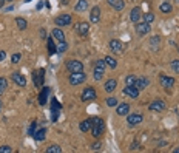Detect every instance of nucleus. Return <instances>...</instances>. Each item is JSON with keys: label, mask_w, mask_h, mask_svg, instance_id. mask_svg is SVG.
Segmentation results:
<instances>
[{"label": "nucleus", "mask_w": 179, "mask_h": 153, "mask_svg": "<svg viewBox=\"0 0 179 153\" xmlns=\"http://www.w3.org/2000/svg\"><path fill=\"white\" fill-rule=\"evenodd\" d=\"M62 2H65V3H66V2H68V0H62Z\"/></svg>", "instance_id": "nucleus-51"}, {"label": "nucleus", "mask_w": 179, "mask_h": 153, "mask_svg": "<svg viewBox=\"0 0 179 153\" xmlns=\"http://www.w3.org/2000/svg\"><path fill=\"white\" fill-rule=\"evenodd\" d=\"M46 153H62V148L59 145H50L46 148Z\"/></svg>", "instance_id": "nucleus-33"}, {"label": "nucleus", "mask_w": 179, "mask_h": 153, "mask_svg": "<svg viewBox=\"0 0 179 153\" xmlns=\"http://www.w3.org/2000/svg\"><path fill=\"white\" fill-rule=\"evenodd\" d=\"M150 85V81L147 79V77H137L136 79V82H134V87L141 91V90H144V88H147Z\"/></svg>", "instance_id": "nucleus-16"}, {"label": "nucleus", "mask_w": 179, "mask_h": 153, "mask_svg": "<svg viewBox=\"0 0 179 153\" xmlns=\"http://www.w3.org/2000/svg\"><path fill=\"white\" fill-rule=\"evenodd\" d=\"M107 105L108 107H117V97H107Z\"/></svg>", "instance_id": "nucleus-36"}, {"label": "nucleus", "mask_w": 179, "mask_h": 153, "mask_svg": "<svg viewBox=\"0 0 179 153\" xmlns=\"http://www.w3.org/2000/svg\"><path fill=\"white\" fill-rule=\"evenodd\" d=\"M76 31L82 36V37H85V36H88V31H90V23H86V22H80V23H77L76 27Z\"/></svg>", "instance_id": "nucleus-9"}, {"label": "nucleus", "mask_w": 179, "mask_h": 153, "mask_svg": "<svg viewBox=\"0 0 179 153\" xmlns=\"http://www.w3.org/2000/svg\"><path fill=\"white\" fill-rule=\"evenodd\" d=\"M34 131H36V122H33V124L30 125V128H28V134H30V136H33V134H34Z\"/></svg>", "instance_id": "nucleus-41"}, {"label": "nucleus", "mask_w": 179, "mask_h": 153, "mask_svg": "<svg viewBox=\"0 0 179 153\" xmlns=\"http://www.w3.org/2000/svg\"><path fill=\"white\" fill-rule=\"evenodd\" d=\"M51 36H53L54 39H57L59 42H63V40H65V34H63V31H62L59 27L53 30V34H51Z\"/></svg>", "instance_id": "nucleus-23"}, {"label": "nucleus", "mask_w": 179, "mask_h": 153, "mask_svg": "<svg viewBox=\"0 0 179 153\" xmlns=\"http://www.w3.org/2000/svg\"><path fill=\"white\" fill-rule=\"evenodd\" d=\"M6 2H11V0H6Z\"/></svg>", "instance_id": "nucleus-52"}, {"label": "nucleus", "mask_w": 179, "mask_h": 153, "mask_svg": "<svg viewBox=\"0 0 179 153\" xmlns=\"http://www.w3.org/2000/svg\"><path fill=\"white\" fill-rule=\"evenodd\" d=\"M45 134H46V130H45V128H39V130L34 131L33 138H34L36 141H43V139H45Z\"/></svg>", "instance_id": "nucleus-24"}, {"label": "nucleus", "mask_w": 179, "mask_h": 153, "mask_svg": "<svg viewBox=\"0 0 179 153\" xmlns=\"http://www.w3.org/2000/svg\"><path fill=\"white\" fill-rule=\"evenodd\" d=\"M161 85L162 87H165V88H171L174 84H176V81L173 79V77H168V76H161Z\"/></svg>", "instance_id": "nucleus-17"}, {"label": "nucleus", "mask_w": 179, "mask_h": 153, "mask_svg": "<svg viewBox=\"0 0 179 153\" xmlns=\"http://www.w3.org/2000/svg\"><path fill=\"white\" fill-rule=\"evenodd\" d=\"M54 23H56L59 28H62V27H68V25L71 23V16H70V14H60V16L56 17Z\"/></svg>", "instance_id": "nucleus-4"}, {"label": "nucleus", "mask_w": 179, "mask_h": 153, "mask_svg": "<svg viewBox=\"0 0 179 153\" xmlns=\"http://www.w3.org/2000/svg\"><path fill=\"white\" fill-rule=\"evenodd\" d=\"M124 94H127V96L131 97V99H137V97H139V90H137L134 85H125Z\"/></svg>", "instance_id": "nucleus-8"}, {"label": "nucleus", "mask_w": 179, "mask_h": 153, "mask_svg": "<svg viewBox=\"0 0 179 153\" xmlns=\"http://www.w3.org/2000/svg\"><path fill=\"white\" fill-rule=\"evenodd\" d=\"M105 62H107V65H108L110 68H113V70L117 67V60H116L113 56H107V57H105Z\"/></svg>", "instance_id": "nucleus-27"}, {"label": "nucleus", "mask_w": 179, "mask_h": 153, "mask_svg": "<svg viewBox=\"0 0 179 153\" xmlns=\"http://www.w3.org/2000/svg\"><path fill=\"white\" fill-rule=\"evenodd\" d=\"M173 153H179V147H177V148H174V150H173Z\"/></svg>", "instance_id": "nucleus-50"}, {"label": "nucleus", "mask_w": 179, "mask_h": 153, "mask_svg": "<svg viewBox=\"0 0 179 153\" xmlns=\"http://www.w3.org/2000/svg\"><path fill=\"white\" fill-rule=\"evenodd\" d=\"M104 71H105V70L94 67V79H96V81H101V79L104 77Z\"/></svg>", "instance_id": "nucleus-30"}, {"label": "nucleus", "mask_w": 179, "mask_h": 153, "mask_svg": "<svg viewBox=\"0 0 179 153\" xmlns=\"http://www.w3.org/2000/svg\"><path fill=\"white\" fill-rule=\"evenodd\" d=\"M110 50L114 54H122L124 53V43L117 39H113V40H110Z\"/></svg>", "instance_id": "nucleus-7"}, {"label": "nucleus", "mask_w": 179, "mask_h": 153, "mask_svg": "<svg viewBox=\"0 0 179 153\" xmlns=\"http://www.w3.org/2000/svg\"><path fill=\"white\" fill-rule=\"evenodd\" d=\"M150 30H151V25L147 23V22H137V23H136V33H137L139 36H145V34H148Z\"/></svg>", "instance_id": "nucleus-6"}, {"label": "nucleus", "mask_w": 179, "mask_h": 153, "mask_svg": "<svg viewBox=\"0 0 179 153\" xmlns=\"http://www.w3.org/2000/svg\"><path fill=\"white\" fill-rule=\"evenodd\" d=\"M20 57H22V56H20V53H16V54H13V57H11V62H13V64H17V62L20 60Z\"/></svg>", "instance_id": "nucleus-39"}, {"label": "nucleus", "mask_w": 179, "mask_h": 153, "mask_svg": "<svg viewBox=\"0 0 179 153\" xmlns=\"http://www.w3.org/2000/svg\"><path fill=\"white\" fill-rule=\"evenodd\" d=\"M6 87H8V81H6V77H0V94H2V93L6 90Z\"/></svg>", "instance_id": "nucleus-32"}, {"label": "nucleus", "mask_w": 179, "mask_h": 153, "mask_svg": "<svg viewBox=\"0 0 179 153\" xmlns=\"http://www.w3.org/2000/svg\"><path fill=\"white\" fill-rule=\"evenodd\" d=\"M94 67H97V68H102V70H105V67H107V62H105V59L102 60V59H99V60H96V65Z\"/></svg>", "instance_id": "nucleus-38"}, {"label": "nucleus", "mask_w": 179, "mask_h": 153, "mask_svg": "<svg viewBox=\"0 0 179 153\" xmlns=\"http://www.w3.org/2000/svg\"><path fill=\"white\" fill-rule=\"evenodd\" d=\"M136 76L134 74H130V76H127L125 77V85H134V82H136Z\"/></svg>", "instance_id": "nucleus-34"}, {"label": "nucleus", "mask_w": 179, "mask_h": 153, "mask_svg": "<svg viewBox=\"0 0 179 153\" xmlns=\"http://www.w3.org/2000/svg\"><path fill=\"white\" fill-rule=\"evenodd\" d=\"M148 108H150L151 111H164V110L167 108V105H165L164 101H154V102H151V104L148 105Z\"/></svg>", "instance_id": "nucleus-12"}, {"label": "nucleus", "mask_w": 179, "mask_h": 153, "mask_svg": "<svg viewBox=\"0 0 179 153\" xmlns=\"http://www.w3.org/2000/svg\"><path fill=\"white\" fill-rule=\"evenodd\" d=\"M128 111H130V105H128L127 102L119 104V105H117V108H116V113H117L119 116H127V114H128Z\"/></svg>", "instance_id": "nucleus-18"}, {"label": "nucleus", "mask_w": 179, "mask_h": 153, "mask_svg": "<svg viewBox=\"0 0 179 153\" xmlns=\"http://www.w3.org/2000/svg\"><path fill=\"white\" fill-rule=\"evenodd\" d=\"M42 8H43V2H39L37 3V10H42Z\"/></svg>", "instance_id": "nucleus-45"}, {"label": "nucleus", "mask_w": 179, "mask_h": 153, "mask_svg": "<svg viewBox=\"0 0 179 153\" xmlns=\"http://www.w3.org/2000/svg\"><path fill=\"white\" fill-rule=\"evenodd\" d=\"M93 148H94V150H99V148H101V144H99V142H96V144L93 145Z\"/></svg>", "instance_id": "nucleus-44"}, {"label": "nucleus", "mask_w": 179, "mask_h": 153, "mask_svg": "<svg viewBox=\"0 0 179 153\" xmlns=\"http://www.w3.org/2000/svg\"><path fill=\"white\" fill-rule=\"evenodd\" d=\"M86 8H88V0H79L74 6V10L77 13H83V11H86Z\"/></svg>", "instance_id": "nucleus-21"}, {"label": "nucleus", "mask_w": 179, "mask_h": 153, "mask_svg": "<svg viewBox=\"0 0 179 153\" xmlns=\"http://www.w3.org/2000/svg\"><path fill=\"white\" fill-rule=\"evenodd\" d=\"M94 97H96V90H94L93 87H88V88H85V90H83V93H82V96H80L82 102L93 101Z\"/></svg>", "instance_id": "nucleus-5"}, {"label": "nucleus", "mask_w": 179, "mask_h": 153, "mask_svg": "<svg viewBox=\"0 0 179 153\" xmlns=\"http://www.w3.org/2000/svg\"><path fill=\"white\" fill-rule=\"evenodd\" d=\"M86 79L83 71H77V73H71L70 74V84L71 85H80L83 81Z\"/></svg>", "instance_id": "nucleus-3"}, {"label": "nucleus", "mask_w": 179, "mask_h": 153, "mask_svg": "<svg viewBox=\"0 0 179 153\" xmlns=\"http://www.w3.org/2000/svg\"><path fill=\"white\" fill-rule=\"evenodd\" d=\"M136 148H137V142H134V144L131 145V150H136Z\"/></svg>", "instance_id": "nucleus-48"}, {"label": "nucleus", "mask_w": 179, "mask_h": 153, "mask_svg": "<svg viewBox=\"0 0 179 153\" xmlns=\"http://www.w3.org/2000/svg\"><path fill=\"white\" fill-rule=\"evenodd\" d=\"M50 93V88H43V91L39 94V102H40V105H45L46 104V94Z\"/></svg>", "instance_id": "nucleus-28"}, {"label": "nucleus", "mask_w": 179, "mask_h": 153, "mask_svg": "<svg viewBox=\"0 0 179 153\" xmlns=\"http://www.w3.org/2000/svg\"><path fill=\"white\" fill-rule=\"evenodd\" d=\"M0 111H3V102H2V99H0Z\"/></svg>", "instance_id": "nucleus-49"}, {"label": "nucleus", "mask_w": 179, "mask_h": 153, "mask_svg": "<svg viewBox=\"0 0 179 153\" xmlns=\"http://www.w3.org/2000/svg\"><path fill=\"white\" fill-rule=\"evenodd\" d=\"M104 128H105V124L101 118H93V127H91V134L94 138H101L102 133H104Z\"/></svg>", "instance_id": "nucleus-1"}, {"label": "nucleus", "mask_w": 179, "mask_h": 153, "mask_svg": "<svg viewBox=\"0 0 179 153\" xmlns=\"http://www.w3.org/2000/svg\"><path fill=\"white\" fill-rule=\"evenodd\" d=\"M170 67H171V70H173L174 73H179V60H171Z\"/></svg>", "instance_id": "nucleus-37"}, {"label": "nucleus", "mask_w": 179, "mask_h": 153, "mask_svg": "<svg viewBox=\"0 0 179 153\" xmlns=\"http://www.w3.org/2000/svg\"><path fill=\"white\" fill-rule=\"evenodd\" d=\"M157 42H159V37H157V36H156V37H154V39H153V42H151V43H153V45H156V43H157Z\"/></svg>", "instance_id": "nucleus-46"}, {"label": "nucleus", "mask_w": 179, "mask_h": 153, "mask_svg": "<svg viewBox=\"0 0 179 153\" xmlns=\"http://www.w3.org/2000/svg\"><path fill=\"white\" fill-rule=\"evenodd\" d=\"M144 22H147V23L151 25V23L154 22V14H153V13H145V14H144Z\"/></svg>", "instance_id": "nucleus-31"}, {"label": "nucleus", "mask_w": 179, "mask_h": 153, "mask_svg": "<svg viewBox=\"0 0 179 153\" xmlns=\"http://www.w3.org/2000/svg\"><path fill=\"white\" fill-rule=\"evenodd\" d=\"M11 79L16 82V85H19V87H25L26 85V77L23 76V74H20V73H13L11 74Z\"/></svg>", "instance_id": "nucleus-11"}, {"label": "nucleus", "mask_w": 179, "mask_h": 153, "mask_svg": "<svg viewBox=\"0 0 179 153\" xmlns=\"http://www.w3.org/2000/svg\"><path fill=\"white\" fill-rule=\"evenodd\" d=\"M5 57H6V53H5V51H0V62H2Z\"/></svg>", "instance_id": "nucleus-42"}, {"label": "nucleus", "mask_w": 179, "mask_h": 153, "mask_svg": "<svg viewBox=\"0 0 179 153\" xmlns=\"http://www.w3.org/2000/svg\"><path fill=\"white\" fill-rule=\"evenodd\" d=\"M5 2H6V0H0V10H2V8H3V5H5Z\"/></svg>", "instance_id": "nucleus-47"}, {"label": "nucleus", "mask_w": 179, "mask_h": 153, "mask_svg": "<svg viewBox=\"0 0 179 153\" xmlns=\"http://www.w3.org/2000/svg\"><path fill=\"white\" fill-rule=\"evenodd\" d=\"M99 20H101V8L94 6L91 11H90V22L91 23H99Z\"/></svg>", "instance_id": "nucleus-10"}, {"label": "nucleus", "mask_w": 179, "mask_h": 153, "mask_svg": "<svg viewBox=\"0 0 179 153\" xmlns=\"http://www.w3.org/2000/svg\"><path fill=\"white\" fill-rule=\"evenodd\" d=\"M66 70H68L70 73L83 71V64H82L80 60H74V59H71V60H68V62H66Z\"/></svg>", "instance_id": "nucleus-2"}, {"label": "nucleus", "mask_w": 179, "mask_h": 153, "mask_svg": "<svg viewBox=\"0 0 179 153\" xmlns=\"http://www.w3.org/2000/svg\"><path fill=\"white\" fill-rule=\"evenodd\" d=\"M108 5L111 8H114V11H122L125 3H124V0H108Z\"/></svg>", "instance_id": "nucleus-19"}, {"label": "nucleus", "mask_w": 179, "mask_h": 153, "mask_svg": "<svg viewBox=\"0 0 179 153\" xmlns=\"http://www.w3.org/2000/svg\"><path fill=\"white\" fill-rule=\"evenodd\" d=\"M48 53L50 54H56L57 53V47L53 42V37H48Z\"/></svg>", "instance_id": "nucleus-26"}, {"label": "nucleus", "mask_w": 179, "mask_h": 153, "mask_svg": "<svg viewBox=\"0 0 179 153\" xmlns=\"http://www.w3.org/2000/svg\"><path fill=\"white\" fill-rule=\"evenodd\" d=\"M159 10H161V13H162V14H170L173 8H171V5H170V3L164 2V3H162V5L159 6Z\"/></svg>", "instance_id": "nucleus-25"}, {"label": "nucleus", "mask_w": 179, "mask_h": 153, "mask_svg": "<svg viewBox=\"0 0 179 153\" xmlns=\"http://www.w3.org/2000/svg\"><path fill=\"white\" fill-rule=\"evenodd\" d=\"M142 10L139 8V6H134L133 10H131V14H130V19H131V22L133 23H137L139 20H141V17H142V13H141Z\"/></svg>", "instance_id": "nucleus-14"}, {"label": "nucleus", "mask_w": 179, "mask_h": 153, "mask_svg": "<svg viewBox=\"0 0 179 153\" xmlns=\"http://www.w3.org/2000/svg\"><path fill=\"white\" fill-rule=\"evenodd\" d=\"M45 34H46V33H45V30L42 28V30H40V37H42V39H45V37H46Z\"/></svg>", "instance_id": "nucleus-43"}, {"label": "nucleus", "mask_w": 179, "mask_h": 153, "mask_svg": "<svg viewBox=\"0 0 179 153\" xmlns=\"http://www.w3.org/2000/svg\"><path fill=\"white\" fill-rule=\"evenodd\" d=\"M68 50V43L63 40V42H60V45L57 47V53H65Z\"/></svg>", "instance_id": "nucleus-35"}, {"label": "nucleus", "mask_w": 179, "mask_h": 153, "mask_svg": "<svg viewBox=\"0 0 179 153\" xmlns=\"http://www.w3.org/2000/svg\"><path fill=\"white\" fill-rule=\"evenodd\" d=\"M91 127H93V119H85V121L80 122V131H83V133L90 131Z\"/></svg>", "instance_id": "nucleus-20"}, {"label": "nucleus", "mask_w": 179, "mask_h": 153, "mask_svg": "<svg viewBox=\"0 0 179 153\" xmlns=\"http://www.w3.org/2000/svg\"><path fill=\"white\" fill-rule=\"evenodd\" d=\"M43 73H45V70H36V71L33 73L36 87H42V84H43Z\"/></svg>", "instance_id": "nucleus-13"}, {"label": "nucleus", "mask_w": 179, "mask_h": 153, "mask_svg": "<svg viewBox=\"0 0 179 153\" xmlns=\"http://www.w3.org/2000/svg\"><path fill=\"white\" fill-rule=\"evenodd\" d=\"M142 121H144V116L139 114V113H136V114H130V116L127 118V122H128L130 125H137V124H141Z\"/></svg>", "instance_id": "nucleus-15"}, {"label": "nucleus", "mask_w": 179, "mask_h": 153, "mask_svg": "<svg viewBox=\"0 0 179 153\" xmlns=\"http://www.w3.org/2000/svg\"><path fill=\"white\" fill-rule=\"evenodd\" d=\"M16 23H17V27H19V30H26V27H28V23H26V20L23 19V17H17L16 19Z\"/></svg>", "instance_id": "nucleus-29"}, {"label": "nucleus", "mask_w": 179, "mask_h": 153, "mask_svg": "<svg viewBox=\"0 0 179 153\" xmlns=\"http://www.w3.org/2000/svg\"><path fill=\"white\" fill-rule=\"evenodd\" d=\"M116 87H117V82H116L114 79H108V81L105 82V91H107V93H113V91L116 90Z\"/></svg>", "instance_id": "nucleus-22"}, {"label": "nucleus", "mask_w": 179, "mask_h": 153, "mask_svg": "<svg viewBox=\"0 0 179 153\" xmlns=\"http://www.w3.org/2000/svg\"><path fill=\"white\" fill-rule=\"evenodd\" d=\"M13 148L8 147V145H3V147H0V153H11Z\"/></svg>", "instance_id": "nucleus-40"}]
</instances>
